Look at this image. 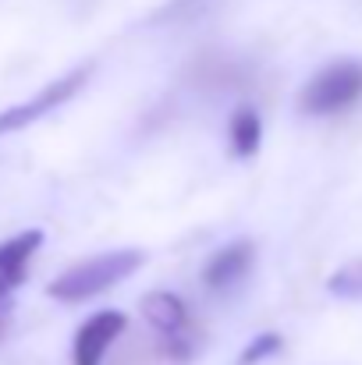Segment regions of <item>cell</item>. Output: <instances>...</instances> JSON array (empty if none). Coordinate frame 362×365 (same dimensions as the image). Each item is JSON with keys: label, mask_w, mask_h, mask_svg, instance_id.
Wrapping results in <instances>:
<instances>
[{"label": "cell", "mask_w": 362, "mask_h": 365, "mask_svg": "<svg viewBox=\"0 0 362 365\" xmlns=\"http://www.w3.org/2000/svg\"><path fill=\"white\" fill-rule=\"evenodd\" d=\"M252 262H256V245L252 242H231L224 245L221 252H213L203 266V284L213 287V291H228L241 284L248 273H252Z\"/></svg>", "instance_id": "obj_6"}, {"label": "cell", "mask_w": 362, "mask_h": 365, "mask_svg": "<svg viewBox=\"0 0 362 365\" xmlns=\"http://www.w3.org/2000/svg\"><path fill=\"white\" fill-rule=\"evenodd\" d=\"M89 75H93V64H79L75 71L61 75L57 82L43 86V89H39L36 96H29L25 103H18V107H7V110H0V135L21 131V128L36 124L39 118H46L50 110H57L61 103H68V100H71L75 93H82V86L89 82Z\"/></svg>", "instance_id": "obj_4"}, {"label": "cell", "mask_w": 362, "mask_h": 365, "mask_svg": "<svg viewBox=\"0 0 362 365\" xmlns=\"http://www.w3.org/2000/svg\"><path fill=\"white\" fill-rule=\"evenodd\" d=\"M327 291L334 298H348V302H362V259L345 262L338 273L327 277Z\"/></svg>", "instance_id": "obj_9"}, {"label": "cell", "mask_w": 362, "mask_h": 365, "mask_svg": "<svg viewBox=\"0 0 362 365\" xmlns=\"http://www.w3.org/2000/svg\"><path fill=\"white\" fill-rule=\"evenodd\" d=\"M203 4L206 0H171V4H164V11L156 14V21H181V18L203 11Z\"/></svg>", "instance_id": "obj_12"}, {"label": "cell", "mask_w": 362, "mask_h": 365, "mask_svg": "<svg viewBox=\"0 0 362 365\" xmlns=\"http://www.w3.org/2000/svg\"><path fill=\"white\" fill-rule=\"evenodd\" d=\"M228 142H231L235 156H241V160L259 153V145H263V121H259L256 107L241 103V107L231 110V118H228Z\"/></svg>", "instance_id": "obj_8"}, {"label": "cell", "mask_w": 362, "mask_h": 365, "mask_svg": "<svg viewBox=\"0 0 362 365\" xmlns=\"http://www.w3.org/2000/svg\"><path fill=\"white\" fill-rule=\"evenodd\" d=\"M39 245H43V231H21V235L0 242V298H11L21 287Z\"/></svg>", "instance_id": "obj_7"}, {"label": "cell", "mask_w": 362, "mask_h": 365, "mask_svg": "<svg viewBox=\"0 0 362 365\" xmlns=\"http://www.w3.org/2000/svg\"><path fill=\"white\" fill-rule=\"evenodd\" d=\"M128 330V316L118 309H107V312H96L89 316L79 334H75V348H71V362L75 365H104L111 348L118 344V337Z\"/></svg>", "instance_id": "obj_5"}, {"label": "cell", "mask_w": 362, "mask_h": 365, "mask_svg": "<svg viewBox=\"0 0 362 365\" xmlns=\"http://www.w3.org/2000/svg\"><path fill=\"white\" fill-rule=\"evenodd\" d=\"M362 100V61L341 57L331 61L323 71H316L298 89V114L309 118H334L352 110Z\"/></svg>", "instance_id": "obj_2"}, {"label": "cell", "mask_w": 362, "mask_h": 365, "mask_svg": "<svg viewBox=\"0 0 362 365\" xmlns=\"http://www.w3.org/2000/svg\"><path fill=\"white\" fill-rule=\"evenodd\" d=\"M164 351L156 341H131L128 348H121L118 355L111 359V365H160Z\"/></svg>", "instance_id": "obj_10"}, {"label": "cell", "mask_w": 362, "mask_h": 365, "mask_svg": "<svg viewBox=\"0 0 362 365\" xmlns=\"http://www.w3.org/2000/svg\"><path fill=\"white\" fill-rule=\"evenodd\" d=\"M281 348H284V337H281V334H259V337H252V341H248V348L241 351L238 365H256V362H263V359L277 355Z\"/></svg>", "instance_id": "obj_11"}, {"label": "cell", "mask_w": 362, "mask_h": 365, "mask_svg": "<svg viewBox=\"0 0 362 365\" xmlns=\"http://www.w3.org/2000/svg\"><path fill=\"white\" fill-rule=\"evenodd\" d=\"M11 319H14V302L11 298H0V344H4V337L11 330Z\"/></svg>", "instance_id": "obj_13"}, {"label": "cell", "mask_w": 362, "mask_h": 365, "mask_svg": "<svg viewBox=\"0 0 362 365\" xmlns=\"http://www.w3.org/2000/svg\"><path fill=\"white\" fill-rule=\"evenodd\" d=\"M142 319L153 327L156 344L164 351V359L171 362H188L196 355V319L188 312V305L171 294V291H153L139 302Z\"/></svg>", "instance_id": "obj_3"}, {"label": "cell", "mask_w": 362, "mask_h": 365, "mask_svg": "<svg viewBox=\"0 0 362 365\" xmlns=\"http://www.w3.org/2000/svg\"><path fill=\"white\" fill-rule=\"evenodd\" d=\"M142 262H146V252L142 248H118V252H104V255L82 259V262L68 266L61 277H54L50 287H46V294L54 302H64V305L89 302V298L118 287L121 280H128Z\"/></svg>", "instance_id": "obj_1"}]
</instances>
